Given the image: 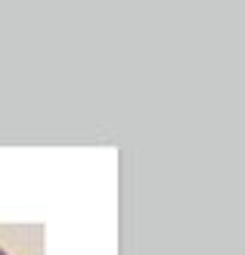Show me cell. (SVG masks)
<instances>
[{
    "instance_id": "cell-1",
    "label": "cell",
    "mask_w": 245,
    "mask_h": 255,
    "mask_svg": "<svg viewBox=\"0 0 245 255\" xmlns=\"http://www.w3.org/2000/svg\"><path fill=\"white\" fill-rule=\"evenodd\" d=\"M0 255H6V252H3V249H0Z\"/></svg>"
}]
</instances>
